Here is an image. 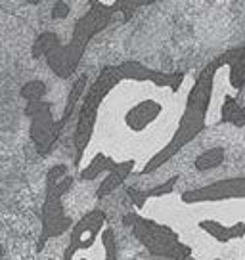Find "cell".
Instances as JSON below:
<instances>
[{"mask_svg": "<svg viewBox=\"0 0 245 260\" xmlns=\"http://www.w3.org/2000/svg\"><path fill=\"white\" fill-rule=\"evenodd\" d=\"M134 167H136V161L134 159H122L115 165L111 171L107 172V176L104 178V182L98 186L96 189V197L98 199H104L107 195H111L117 189V187H121L125 184V180L129 178L134 171Z\"/></svg>", "mask_w": 245, "mask_h": 260, "instance_id": "10", "label": "cell"}, {"mask_svg": "<svg viewBox=\"0 0 245 260\" xmlns=\"http://www.w3.org/2000/svg\"><path fill=\"white\" fill-rule=\"evenodd\" d=\"M122 222L131 228L134 237L140 243L157 258L186 260L192 254L190 245L182 243L178 234L172 228L161 224V222L146 218V216L136 214V212L125 214Z\"/></svg>", "mask_w": 245, "mask_h": 260, "instance_id": "5", "label": "cell"}, {"mask_svg": "<svg viewBox=\"0 0 245 260\" xmlns=\"http://www.w3.org/2000/svg\"><path fill=\"white\" fill-rule=\"evenodd\" d=\"M106 226L107 216L104 211L94 209V211L86 212L75 226H71V237H69L66 252H64V260H71L77 252L88 251L90 247H94Z\"/></svg>", "mask_w": 245, "mask_h": 260, "instance_id": "7", "label": "cell"}, {"mask_svg": "<svg viewBox=\"0 0 245 260\" xmlns=\"http://www.w3.org/2000/svg\"><path fill=\"white\" fill-rule=\"evenodd\" d=\"M90 4H100L104 8L111 10L113 14L121 12L122 19L129 21L132 16H134V10H132V0H88Z\"/></svg>", "mask_w": 245, "mask_h": 260, "instance_id": "18", "label": "cell"}, {"mask_svg": "<svg viewBox=\"0 0 245 260\" xmlns=\"http://www.w3.org/2000/svg\"><path fill=\"white\" fill-rule=\"evenodd\" d=\"M25 117L31 121V140L39 155H48L57 142L62 130L57 128V121L52 115V104L44 98L29 100L25 106Z\"/></svg>", "mask_w": 245, "mask_h": 260, "instance_id": "6", "label": "cell"}, {"mask_svg": "<svg viewBox=\"0 0 245 260\" xmlns=\"http://www.w3.org/2000/svg\"><path fill=\"white\" fill-rule=\"evenodd\" d=\"M230 82L237 90L245 84V54L237 59L236 63L230 65Z\"/></svg>", "mask_w": 245, "mask_h": 260, "instance_id": "20", "label": "cell"}, {"mask_svg": "<svg viewBox=\"0 0 245 260\" xmlns=\"http://www.w3.org/2000/svg\"><path fill=\"white\" fill-rule=\"evenodd\" d=\"M221 122H232L236 126L245 124V107L237 104L236 98L226 96L221 107Z\"/></svg>", "mask_w": 245, "mask_h": 260, "instance_id": "16", "label": "cell"}, {"mask_svg": "<svg viewBox=\"0 0 245 260\" xmlns=\"http://www.w3.org/2000/svg\"><path fill=\"white\" fill-rule=\"evenodd\" d=\"M69 16V6H67V2L64 0H56V4H54V8H52V17L54 19H64V17Z\"/></svg>", "mask_w": 245, "mask_h": 260, "instance_id": "21", "label": "cell"}, {"mask_svg": "<svg viewBox=\"0 0 245 260\" xmlns=\"http://www.w3.org/2000/svg\"><path fill=\"white\" fill-rule=\"evenodd\" d=\"M125 81L121 75L119 65H106L100 75L96 77V81L92 82L84 96H82L81 111H79V119H77V128H75V165L79 167L82 155L88 147L90 140H92V132H94V124L98 119V111L104 100L109 96V92L121 84Z\"/></svg>", "mask_w": 245, "mask_h": 260, "instance_id": "4", "label": "cell"}, {"mask_svg": "<svg viewBox=\"0 0 245 260\" xmlns=\"http://www.w3.org/2000/svg\"><path fill=\"white\" fill-rule=\"evenodd\" d=\"M21 98L23 100H39V98H44V94H46V84L42 81H29L25 82L23 86H21Z\"/></svg>", "mask_w": 245, "mask_h": 260, "instance_id": "19", "label": "cell"}, {"mask_svg": "<svg viewBox=\"0 0 245 260\" xmlns=\"http://www.w3.org/2000/svg\"><path fill=\"white\" fill-rule=\"evenodd\" d=\"M25 2H27V4H31V6H37L41 0H25Z\"/></svg>", "mask_w": 245, "mask_h": 260, "instance_id": "23", "label": "cell"}, {"mask_svg": "<svg viewBox=\"0 0 245 260\" xmlns=\"http://www.w3.org/2000/svg\"><path fill=\"white\" fill-rule=\"evenodd\" d=\"M224 149L222 147H211V149H207L203 153L199 155L196 159V169L197 171H209V169H217L219 165H222L224 161Z\"/></svg>", "mask_w": 245, "mask_h": 260, "instance_id": "17", "label": "cell"}, {"mask_svg": "<svg viewBox=\"0 0 245 260\" xmlns=\"http://www.w3.org/2000/svg\"><path fill=\"white\" fill-rule=\"evenodd\" d=\"M199 228L212 236L219 243H230L234 239H241L245 236V222H237L234 226H226L217 220H203L199 222Z\"/></svg>", "mask_w": 245, "mask_h": 260, "instance_id": "12", "label": "cell"}, {"mask_svg": "<svg viewBox=\"0 0 245 260\" xmlns=\"http://www.w3.org/2000/svg\"><path fill=\"white\" fill-rule=\"evenodd\" d=\"M113 17L111 10L104 8L100 4H90L88 12L75 23L71 41L67 44H62L56 32L44 31L41 32L33 42V54L35 59L46 57V63L52 69V73L59 79H69L77 71L81 63L82 56L86 52L88 42L106 29Z\"/></svg>", "mask_w": 245, "mask_h": 260, "instance_id": "1", "label": "cell"}, {"mask_svg": "<svg viewBox=\"0 0 245 260\" xmlns=\"http://www.w3.org/2000/svg\"><path fill=\"white\" fill-rule=\"evenodd\" d=\"M178 182V176H172L171 180H167L163 184H159L157 187H149V189H136V187H129L127 189V195L131 197V201L136 207H144V205L149 201V199H161L165 195L172 193V189H174V184Z\"/></svg>", "mask_w": 245, "mask_h": 260, "instance_id": "13", "label": "cell"}, {"mask_svg": "<svg viewBox=\"0 0 245 260\" xmlns=\"http://www.w3.org/2000/svg\"><path fill=\"white\" fill-rule=\"evenodd\" d=\"M0 256H2V247H0Z\"/></svg>", "mask_w": 245, "mask_h": 260, "instance_id": "24", "label": "cell"}, {"mask_svg": "<svg viewBox=\"0 0 245 260\" xmlns=\"http://www.w3.org/2000/svg\"><path fill=\"white\" fill-rule=\"evenodd\" d=\"M226 199H245V176L219 180L203 187H194L182 193V201L188 205L226 201Z\"/></svg>", "mask_w": 245, "mask_h": 260, "instance_id": "8", "label": "cell"}, {"mask_svg": "<svg viewBox=\"0 0 245 260\" xmlns=\"http://www.w3.org/2000/svg\"><path fill=\"white\" fill-rule=\"evenodd\" d=\"M156 0H132V10L136 12L138 8H142V6H149V4H154Z\"/></svg>", "mask_w": 245, "mask_h": 260, "instance_id": "22", "label": "cell"}, {"mask_svg": "<svg viewBox=\"0 0 245 260\" xmlns=\"http://www.w3.org/2000/svg\"><path fill=\"white\" fill-rule=\"evenodd\" d=\"M161 113V107L157 106L156 102L151 100H146V102H140L138 106H134L129 109L127 113V124L131 126L132 130H144L147 124L157 119V115Z\"/></svg>", "mask_w": 245, "mask_h": 260, "instance_id": "11", "label": "cell"}, {"mask_svg": "<svg viewBox=\"0 0 245 260\" xmlns=\"http://www.w3.org/2000/svg\"><path fill=\"white\" fill-rule=\"evenodd\" d=\"M86 84H88V75L84 73V75H81V77L75 81L73 86H71V92H69V98H67V104H66V109H64V113H62L59 121H57V128L59 130L66 128V124L69 122L71 115L75 113V107H77V104H79V100H81V98L84 96V92H86Z\"/></svg>", "mask_w": 245, "mask_h": 260, "instance_id": "14", "label": "cell"}, {"mask_svg": "<svg viewBox=\"0 0 245 260\" xmlns=\"http://www.w3.org/2000/svg\"><path fill=\"white\" fill-rule=\"evenodd\" d=\"M119 69L125 81L151 82L159 88H171L172 92H176L184 82V73H163V71L149 69L140 61H122Z\"/></svg>", "mask_w": 245, "mask_h": 260, "instance_id": "9", "label": "cell"}, {"mask_svg": "<svg viewBox=\"0 0 245 260\" xmlns=\"http://www.w3.org/2000/svg\"><path fill=\"white\" fill-rule=\"evenodd\" d=\"M44 182H46V189H44V201L41 209V236L37 243L39 251L46 247L50 239L64 236L73 226L64 207V197L73 186V176L69 174V169L66 165H54L46 172Z\"/></svg>", "mask_w": 245, "mask_h": 260, "instance_id": "3", "label": "cell"}, {"mask_svg": "<svg viewBox=\"0 0 245 260\" xmlns=\"http://www.w3.org/2000/svg\"><path fill=\"white\" fill-rule=\"evenodd\" d=\"M117 159L115 157H111V155H107V153H96L94 157H92V161L84 167L81 171V180H96L102 174V172H109L111 169H113L115 165H117Z\"/></svg>", "mask_w": 245, "mask_h": 260, "instance_id": "15", "label": "cell"}, {"mask_svg": "<svg viewBox=\"0 0 245 260\" xmlns=\"http://www.w3.org/2000/svg\"><path fill=\"white\" fill-rule=\"evenodd\" d=\"M222 65H226L224 54H221L217 59H212L211 63H207L201 69V73L197 75L196 82L190 90L188 100H186V109L182 113V119H180L178 126L174 130V134L157 153L151 155V159L144 165L140 174H149V172L157 171L161 165H165L171 157H174L184 146H188L190 142L205 128V117H207L212 98L215 73L221 69Z\"/></svg>", "mask_w": 245, "mask_h": 260, "instance_id": "2", "label": "cell"}]
</instances>
